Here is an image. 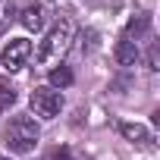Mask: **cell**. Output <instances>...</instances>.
<instances>
[{
	"mask_svg": "<svg viewBox=\"0 0 160 160\" xmlns=\"http://www.w3.org/2000/svg\"><path fill=\"white\" fill-rule=\"evenodd\" d=\"M28 57H32V41L28 38H13L3 47V53H0V63H3L7 72H19L28 63Z\"/></svg>",
	"mask_w": 160,
	"mask_h": 160,
	"instance_id": "4",
	"label": "cell"
},
{
	"mask_svg": "<svg viewBox=\"0 0 160 160\" xmlns=\"http://www.w3.org/2000/svg\"><path fill=\"white\" fill-rule=\"evenodd\" d=\"M72 35H75L72 19H60V22L44 35V41L38 44V50H35V63H38V66H57V63L69 53V47H72Z\"/></svg>",
	"mask_w": 160,
	"mask_h": 160,
	"instance_id": "1",
	"label": "cell"
},
{
	"mask_svg": "<svg viewBox=\"0 0 160 160\" xmlns=\"http://www.w3.org/2000/svg\"><path fill=\"white\" fill-rule=\"evenodd\" d=\"M148 25H151V16H135V19H129V28H126V38L132 41V38H138V35H144L148 32Z\"/></svg>",
	"mask_w": 160,
	"mask_h": 160,
	"instance_id": "8",
	"label": "cell"
},
{
	"mask_svg": "<svg viewBox=\"0 0 160 160\" xmlns=\"http://www.w3.org/2000/svg\"><path fill=\"white\" fill-rule=\"evenodd\" d=\"M13 104H16V91H13V85L0 82V113H3V110H10Z\"/></svg>",
	"mask_w": 160,
	"mask_h": 160,
	"instance_id": "11",
	"label": "cell"
},
{
	"mask_svg": "<svg viewBox=\"0 0 160 160\" xmlns=\"http://www.w3.org/2000/svg\"><path fill=\"white\" fill-rule=\"evenodd\" d=\"M53 160H72V157H69L66 148H57V151H53Z\"/></svg>",
	"mask_w": 160,
	"mask_h": 160,
	"instance_id": "12",
	"label": "cell"
},
{
	"mask_svg": "<svg viewBox=\"0 0 160 160\" xmlns=\"http://www.w3.org/2000/svg\"><path fill=\"white\" fill-rule=\"evenodd\" d=\"M0 160H10V157H3V154H0Z\"/></svg>",
	"mask_w": 160,
	"mask_h": 160,
	"instance_id": "13",
	"label": "cell"
},
{
	"mask_svg": "<svg viewBox=\"0 0 160 160\" xmlns=\"http://www.w3.org/2000/svg\"><path fill=\"white\" fill-rule=\"evenodd\" d=\"M119 132H122L126 141H132V144H138V148H154V138H151V132H148L141 122H122Z\"/></svg>",
	"mask_w": 160,
	"mask_h": 160,
	"instance_id": "6",
	"label": "cell"
},
{
	"mask_svg": "<svg viewBox=\"0 0 160 160\" xmlns=\"http://www.w3.org/2000/svg\"><path fill=\"white\" fill-rule=\"evenodd\" d=\"M50 85H53V88H66V85H72V69H69V66L50 69Z\"/></svg>",
	"mask_w": 160,
	"mask_h": 160,
	"instance_id": "9",
	"label": "cell"
},
{
	"mask_svg": "<svg viewBox=\"0 0 160 160\" xmlns=\"http://www.w3.org/2000/svg\"><path fill=\"white\" fill-rule=\"evenodd\" d=\"M28 104H32V113H35V116L53 119V116H60V110H63V94L53 91V88H35L32 98H28Z\"/></svg>",
	"mask_w": 160,
	"mask_h": 160,
	"instance_id": "3",
	"label": "cell"
},
{
	"mask_svg": "<svg viewBox=\"0 0 160 160\" xmlns=\"http://www.w3.org/2000/svg\"><path fill=\"white\" fill-rule=\"evenodd\" d=\"M47 19H50V7L44 0H32V3H25L22 13H19V22H22L25 32H41L47 25Z\"/></svg>",
	"mask_w": 160,
	"mask_h": 160,
	"instance_id": "5",
	"label": "cell"
},
{
	"mask_svg": "<svg viewBox=\"0 0 160 160\" xmlns=\"http://www.w3.org/2000/svg\"><path fill=\"white\" fill-rule=\"evenodd\" d=\"M38 138H41V129H38V122H35L32 116H16V119L3 129V141H7L10 151H16V154L35 151Z\"/></svg>",
	"mask_w": 160,
	"mask_h": 160,
	"instance_id": "2",
	"label": "cell"
},
{
	"mask_svg": "<svg viewBox=\"0 0 160 160\" xmlns=\"http://www.w3.org/2000/svg\"><path fill=\"white\" fill-rule=\"evenodd\" d=\"M113 53H116V63H119V66H135L138 57H141V53H138V44L129 41V38L116 41V50H113Z\"/></svg>",
	"mask_w": 160,
	"mask_h": 160,
	"instance_id": "7",
	"label": "cell"
},
{
	"mask_svg": "<svg viewBox=\"0 0 160 160\" xmlns=\"http://www.w3.org/2000/svg\"><path fill=\"white\" fill-rule=\"evenodd\" d=\"M13 19H16V3L13 0H0V32H7Z\"/></svg>",
	"mask_w": 160,
	"mask_h": 160,
	"instance_id": "10",
	"label": "cell"
}]
</instances>
